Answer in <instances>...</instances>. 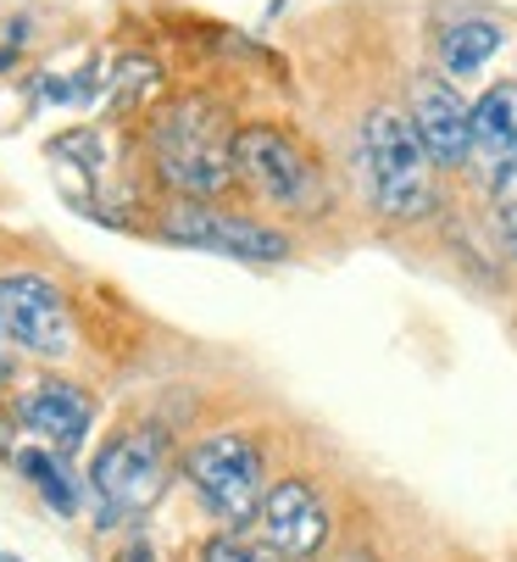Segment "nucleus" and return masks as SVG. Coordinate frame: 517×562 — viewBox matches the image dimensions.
I'll list each match as a JSON object with an SVG mask.
<instances>
[{
	"instance_id": "obj_12",
	"label": "nucleus",
	"mask_w": 517,
	"mask_h": 562,
	"mask_svg": "<svg viewBox=\"0 0 517 562\" xmlns=\"http://www.w3.org/2000/svg\"><path fill=\"white\" fill-rule=\"evenodd\" d=\"M501 45H506V29L501 23L468 18V23H457V29L440 34V67H446V78H473Z\"/></svg>"
},
{
	"instance_id": "obj_3",
	"label": "nucleus",
	"mask_w": 517,
	"mask_h": 562,
	"mask_svg": "<svg viewBox=\"0 0 517 562\" xmlns=\"http://www.w3.org/2000/svg\"><path fill=\"white\" fill-rule=\"evenodd\" d=\"M167 479H172V457L156 429H128L112 446H101L90 462V496L101 529L145 518L167 496Z\"/></svg>"
},
{
	"instance_id": "obj_13",
	"label": "nucleus",
	"mask_w": 517,
	"mask_h": 562,
	"mask_svg": "<svg viewBox=\"0 0 517 562\" xmlns=\"http://www.w3.org/2000/svg\"><path fill=\"white\" fill-rule=\"evenodd\" d=\"M12 462H18V473L29 479V485L61 513V518H72L78 513V485H72V473L61 468V457L50 451V446H23V451H12Z\"/></svg>"
},
{
	"instance_id": "obj_2",
	"label": "nucleus",
	"mask_w": 517,
	"mask_h": 562,
	"mask_svg": "<svg viewBox=\"0 0 517 562\" xmlns=\"http://www.w3.org/2000/svg\"><path fill=\"white\" fill-rule=\"evenodd\" d=\"M357 145H362V184L384 217L417 223L435 212V162H428V150L406 112H395V106L368 112Z\"/></svg>"
},
{
	"instance_id": "obj_14",
	"label": "nucleus",
	"mask_w": 517,
	"mask_h": 562,
	"mask_svg": "<svg viewBox=\"0 0 517 562\" xmlns=\"http://www.w3.org/2000/svg\"><path fill=\"white\" fill-rule=\"evenodd\" d=\"M206 562H273V551H256V546H245V540L223 535V540H212V546H206Z\"/></svg>"
},
{
	"instance_id": "obj_6",
	"label": "nucleus",
	"mask_w": 517,
	"mask_h": 562,
	"mask_svg": "<svg viewBox=\"0 0 517 562\" xmlns=\"http://www.w3.org/2000/svg\"><path fill=\"white\" fill-rule=\"evenodd\" d=\"M234 179H245L262 201L273 206H306L317 190L312 156L273 123H245L234 134Z\"/></svg>"
},
{
	"instance_id": "obj_9",
	"label": "nucleus",
	"mask_w": 517,
	"mask_h": 562,
	"mask_svg": "<svg viewBox=\"0 0 517 562\" xmlns=\"http://www.w3.org/2000/svg\"><path fill=\"white\" fill-rule=\"evenodd\" d=\"M468 162H479L490 190L517 179V78H501L468 106Z\"/></svg>"
},
{
	"instance_id": "obj_11",
	"label": "nucleus",
	"mask_w": 517,
	"mask_h": 562,
	"mask_svg": "<svg viewBox=\"0 0 517 562\" xmlns=\"http://www.w3.org/2000/svg\"><path fill=\"white\" fill-rule=\"evenodd\" d=\"M412 128L435 168H468V101L451 78L423 72L412 85Z\"/></svg>"
},
{
	"instance_id": "obj_17",
	"label": "nucleus",
	"mask_w": 517,
	"mask_h": 562,
	"mask_svg": "<svg viewBox=\"0 0 517 562\" xmlns=\"http://www.w3.org/2000/svg\"><path fill=\"white\" fill-rule=\"evenodd\" d=\"M7 379H12V346L0 340V384H7Z\"/></svg>"
},
{
	"instance_id": "obj_5",
	"label": "nucleus",
	"mask_w": 517,
	"mask_h": 562,
	"mask_svg": "<svg viewBox=\"0 0 517 562\" xmlns=\"http://www.w3.org/2000/svg\"><path fill=\"white\" fill-rule=\"evenodd\" d=\"M161 234L172 246H195V251H217V257H234V262H284L295 246L290 234L256 223L245 212H228V206H212V201H179L167 217H161Z\"/></svg>"
},
{
	"instance_id": "obj_7",
	"label": "nucleus",
	"mask_w": 517,
	"mask_h": 562,
	"mask_svg": "<svg viewBox=\"0 0 517 562\" xmlns=\"http://www.w3.org/2000/svg\"><path fill=\"white\" fill-rule=\"evenodd\" d=\"M0 340L50 362L67 357L72 351L67 295L40 273H0Z\"/></svg>"
},
{
	"instance_id": "obj_10",
	"label": "nucleus",
	"mask_w": 517,
	"mask_h": 562,
	"mask_svg": "<svg viewBox=\"0 0 517 562\" xmlns=\"http://www.w3.org/2000/svg\"><path fill=\"white\" fill-rule=\"evenodd\" d=\"M256 518H262V540H268L273 557H301L306 562L328 540V507L317 502V491L306 485V479H279L273 491H262Z\"/></svg>"
},
{
	"instance_id": "obj_4",
	"label": "nucleus",
	"mask_w": 517,
	"mask_h": 562,
	"mask_svg": "<svg viewBox=\"0 0 517 562\" xmlns=\"http://www.w3.org/2000/svg\"><path fill=\"white\" fill-rule=\"evenodd\" d=\"M184 473L195 496L206 502V513H217L223 524H250L262 507V451L250 435H206L190 457Z\"/></svg>"
},
{
	"instance_id": "obj_19",
	"label": "nucleus",
	"mask_w": 517,
	"mask_h": 562,
	"mask_svg": "<svg viewBox=\"0 0 517 562\" xmlns=\"http://www.w3.org/2000/svg\"><path fill=\"white\" fill-rule=\"evenodd\" d=\"M0 435H7V429H0Z\"/></svg>"
},
{
	"instance_id": "obj_18",
	"label": "nucleus",
	"mask_w": 517,
	"mask_h": 562,
	"mask_svg": "<svg viewBox=\"0 0 517 562\" xmlns=\"http://www.w3.org/2000/svg\"><path fill=\"white\" fill-rule=\"evenodd\" d=\"M0 562H18V557H7V551H0Z\"/></svg>"
},
{
	"instance_id": "obj_1",
	"label": "nucleus",
	"mask_w": 517,
	"mask_h": 562,
	"mask_svg": "<svg viewBox=\"0 0 517 562\" xmlns=\"http://www.w3.org/2000/svg\"><path fill=\"white\" fill-rule=\"evenodd\" d=\"M150 162L161 184L190 201H212L234 184V134L212 95H179L150 123Z\"/></svg>"
},
{
	"instance_id": "obj_16",
	"label": "nucleus",
	"mask_w": 517,
	"mask_h": 562,
	"mask_svg": "<svg viewBox=\"0 0 517 562\" xmlns=\"http://www.w3.org/2000/svg\"><path fill=\"white\" fill-rule=\"evenodd\" d=\"M117 562H161V557H156V546H150L145 535H134V540L123 546V557H117Z\"/></svg>"
},
{
	"instance_id": "obj_15",
	"label": "nucleus",
	"mask_w": 517,
	"mask_h": 562,
	"mask_svg": "<svg viewBox=\"0 0 517 562\" xmlns=\"http://www.w3.org/2000/svg\"><path fill=\"white\" fill-rule=\"evenodd\" d=\"M495 228H501V246H506V257L517 262V201H501V206H495Z\"/></svg>"
},
{
	"instance_id": "obj_8",
	"label": "nucleus",
	"mask_w": 517,
	"mask_h": 562,
	"mask_svg": "<svg viewBox=\"0 0 517 562\" xmlns=\"http://www.w3.org/2000/svg\"><path fill=\"white\" fill-rule=\"evenodd\" d=\"M12 418H18V429L34 435L40 446H50V451H78L83 440H90L95 401L83 395L78 384H67V379H34V384L18 390Z\"/></svg>"
}]
</instances>
